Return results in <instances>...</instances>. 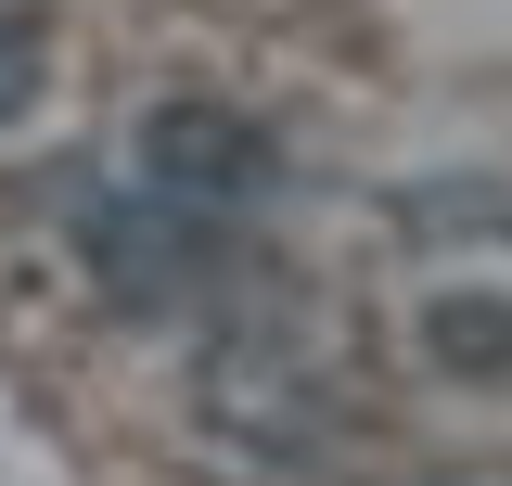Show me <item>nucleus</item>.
Wrapping results in <instances>:
<instances>
[{"instance_id": "obj_1", "label": "nucleus", "mask_w": 512, "mask_h": 486, "mask_svg": "<svg viewBox=\"0 0 512 486\" xmlns=\"http://www.w3.org/2000/svg\"><path fill=\"white\" fill-rule=\"evenodd\" d=\"M205 423L256 448V461H308L333 448V384H320L295 346H269V333H231L218 359H205Z\"/></svg>"}, {"instance_id": "obj_5", "label": "nucleus", "mask_w": 512, "mask_h": 486, "mask_svg": "<svg viewBox=\"0 0 512 486\" xmlns=\"http://www.w3.org/2000/svg\"><path fill=\"white\" fill-rule=\"evenodd\" d=\"M26 103H39V26L0 13V116H26Z\"/></svg>"}, {"instance_id": "obj_2", "label": "nucleus", "mask_w": 512, "mask_h": 486, "mask_svg": "<svg viewBox=\"0 0 512 486\" xmlns=\"http://www.w3.org/2000/svg\"><path fill=\"white\" fill-rule=\"evenodd\" d=\"M141 180L167 192V205H192V218L256 205V180H269V128L231 116V103H154V128H141Z\"/></svg>"}, {"instance_id": "obj_4", "label": "nucleus", "mask_w": 512, "mask_h": 486, "mask_svg": "<svg viewBox=\"0 0 512 486\" xmlns=\"http://www.w3.org/2000/svg\"><path fill=\"white\" fill-rule=\"evenodd\" d=\"M423 359L461 384H500L512 371V295H436L423 307Z\"/></svg>"}, {"instance_id": "obj_3", "label": "nucleus", "mask_w": 512, "mask_h": 486, "mask_svg": "<svg viewBox=\"0 0 512 486\" xmlns=\"http://www.w3.org/2000/svg\"><path fill=\"white\" fill-rule=\"evenodd\" d=\"M192 231H205V218H192V205H167V192H141V205H90V256L116 269L128 295H154V282L192 256Z\"/></svg>"}]
</instances>
